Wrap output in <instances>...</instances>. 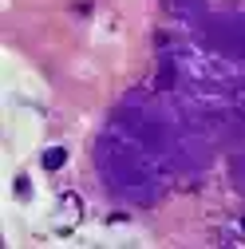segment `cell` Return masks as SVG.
<instances>
[{
    "label": "cell",
    "mask_w": 245,
    "mask_h": 249,
    "mask_svg": "<svg viewBox=\"0 0 245 249\" xmlns=\"http://www.w3.org/2000/svg\"><path fill=\"white\" fill-rule=\"evenodd\" d=\"M79 213H83V206H79V198L71 194V190H64V198H59V206H55V230L59 233H71L75 226H79Z\"/></svg>",
    "instance_id": "6da1fadb"
},
{
    "label": "cell",
    "mask_w": 245,
    "mask_h": 249,
    "mask_svg": "<svg viewBox=\"0 0 245 249\" xmlns=\"http://www.w3.org/2000/svg\"><path fill=\"white\" fill-rule=\"evenodd\" d=\"M64 162H68V150H64V146H52V150H44V166H48V170H59Z\"/></svg>",
    "instance_id": "7a4b0ae2"
}]
</instances>
